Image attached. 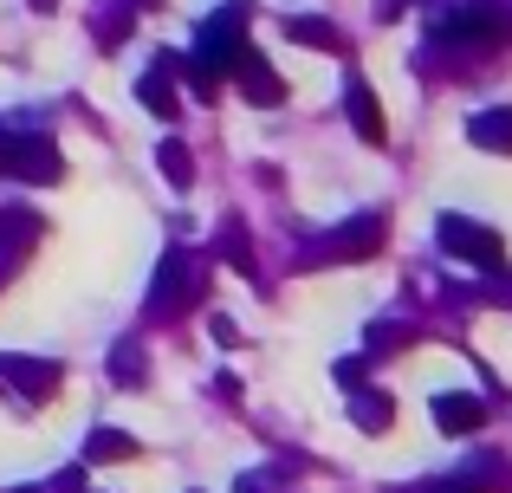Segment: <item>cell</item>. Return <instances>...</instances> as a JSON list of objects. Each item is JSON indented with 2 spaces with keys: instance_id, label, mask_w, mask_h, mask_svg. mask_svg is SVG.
I'll use <instances>...</instances> for the list:
<instances>
[{
  "instance_id": "obj_1",
  "label": "cell",
  "mask_w": 512,
  "mask_h": 493,
  "mask_svg": "<svg viewBox=\"0 0 512 493\" xmlns=\"http://www.w3.org/2000/svg\"><path fill=\"white\" fill-rule=\"evenodd\" d=\"M247 20H253V7H247V0H234V7H221V13H214V20L195 33V65H201L208 78H221L227 65L240 59V46H247Z\"/></svg>"
},
{
  "instance_id": "obj_2",
  "label": "cell",
  "mask_w": 512,
  "mask_h": 493,
  "mask_svg": "<svg viewBox=\"0 0 512 493\" xmlns=\"http://www.w3.org/2000/svg\"><path fill=\"white\" fill-rule=\"evenodd\" d=\"M435 234H441V247H448L454 260L480 266V273H506V241L493 228H480V221H467V215H441Z\"/></svg>"
},
{
  "instance_id": "obj_3",
  "label": "cell",
  "mask_w": 512,
  "mask_h": 493,
  "mask_svg": "<svg viewBox=\"0 0 512 493\" xmlns=\"http://www.w3.org/2000/svg\"><path fill=\"white\" fill-rule=\"evenodd\" d=\"M0 176L59 182V150H52L46 137H7V150H0Z\"/></svg>"
},
{
  "instance_id": "obj_4",
  "label": "cell",
  "mask_w": 512,
  "mask_h": 493,
  "mask_svg": "<svg viewBox=\"0 0 512 493\" xmlns=\"http://www.w3.org/2000/svg\"><path fill=\"white\" fill-rule=\"evenodd\" d=\"M227 78H234V85L247 91V104H260V111H273V104L286 98V78H279V72H273V65H266L253 46H240V59L227 65Z\"/></svg>"
},
{
  "instance_id": "obj_5",
  "label": "cell",
  "mask_w": 512,
  "mask_h": 493,
  "mask_svg": "<svg viewBox=\"0 0 512 493\" xmlns=\"http://www.w3.org/2000/svg\"><path fill=\"white\" fill-rule=\"evenodd\" d=\"M441 39H454V46H500V39H506V20L474 0V7H461L454 20H441Z\"/></svg>"
},
{
  "instance_id": "obj_6",
  "label": "cell",
  "mask_w": 512,
  "mask_h": 493,
  "mask_svg": "<svg viewBox=\"0 0 512 493\" xmlns=\"http://www.w3.org/2000/svg\"><path fill=\"white\" fill-rule=\"evenodd\" d=\"M383 241H389L383 215H363V221H350V228H338L325 241V260H370V253H383Z\"/></svg>"
},
{
  "instance_id": "obj_7",
  "label": "cell",
  "mask_w": 512,
  "mask_h": 493,
  "mask_svg": "<svg viewBox=\"0 0 512 493\" xmlns=\"http://www.w3.org/2000/svg\"><path fill=\"white\" fill-rule=\"evenodd\" d=\"M188 299H195V279H188V253L175 247L169 260H163V273H156V292H150V305H156V318H175Z\"/></svg>"
},
{
  "instance_id": "obj_8",
  "label": "cell",
  "mask_w": 512,
  "mask_h": 493,
  "mask_svg": "<svg viewBox=\"0 0 512 493\" xmlns=\"http://www.w3.org/2000/svg\"><path fill=\"white\" fill-rule=\"evenodd\" d=\"M435 422H441V435H474V429H487V403L480 396H435Z\"/></svg>"
},
{
  "instance_id": "obj_9",
  "label": "cell",
  "mask_w": 512,
  "mask_h": 493,
  "mask_svg": "<svg viewBox=\"0 0 512 493\" xmlns=\"http://www.w3.org/2000/svg\"><path fill=\"white\" fill-rule=\"evenodd\" d=\"M506 487H512V468H500V461H480V468L454 474V481H435V487H422V493H506Z\"/></svg>"
},
{
  "instance_id": "obj_10",
  "label": "cell",
  "mask_w": 512,
  "mask_h": 493,
  "mask_svg": "<svg viewBox=\"0 0 512 493\" xmlns=\"http://www.w3.org/2000/svg\"><path fill=\"white\" fill-rule=\"evenodd\" d=\"M0 377H13L33 403H46L52 390H59V370L52 364H33V357H0Z\"/></svg>"
},
{
  "instance_id": "obj_11",
  "label": "cell",
  "mask_w": 512,
  "mask_h": 493,
  "mask_svg": "<svg viewBox=\"0 0 512 493\" xmlns=\"http://www.w3.org/2000/svg\"><path fill=\"white\" fill-rule=\"evenodd\" d=\"M467 137L493 156H512V111H480L474 124H467Z\"/></svg>"
},
{
  "instance_id": "obj_12",
  "label": "cell",
  "mask_w": 512,
  "mask_h": 493,
  "mask_svg": "<svg viewBox=\"0 0 512 493\" xmlns=\"http://www.w3.org/2000/svg\"><path fill=\"white\" fill-rule=\"evenodd\" d=\"M344 104H350V124L363 130V143H383V111H376V91L363 85V78L344 91Z\"/></svg>"
},
{
  "instance_id": "obj_13",
  "label": "cell",
  "mask_w": 512,
  "mask_h": 493,
  "mask_svg": "<svg viewBox=\"0 0 512 493\" xmlns=\"http://www.w3.org/2000/svg\"><path fill=\"white\" fill-rule=\"evenodd\" d=\"M85 461H137V435H124V429H91L85 435Z\"/></svg>"
},
{
  "instance_id": "obj_14",
  "label": "cell",
  "mask_w": 512,
  "mask_h": 493,
  "mask_svg": "<svg viewBox=\"0 0 512 493\" xmlns=\"http://www.w3.org/2000/svg\"><path fill=\"white\" fill-rule=\"evenodd\" d=\"M156 169H163L175 189H195V156H188V143L163 137V143H156Z\"/></svg>"
},
{
  "instance_id": "obj_15",
  "label": "cell",
  "mask_w": 512,
  "mask_h": 493,
  "mask_svg": "<svg viewBox=\"0 0 512 493\" xmlns=\"http://www.w3.org/2000/svg\"><path fill=\"white\" fill-rule=\"evenodd\" d=\"M286 39H299V46H318V52H344V33L331 20H299V13H292L286 20Z\"/></svg>"
},
{
  "instance_id": "obj_16",
  "label": "cell",
  "mask_w": 512,
  "mask_h": 493,
  "mask_svg": "<svg viewBox=\"0 0 512 493\" xmlns=\"http://www.w3.org/2000/svg\"><path fill=\"white\" fill-rule=\"evenodd\" d=\"M137 98H143V104H150V111H156V117H163V124H169V117H175V91H169V65H156V72H150V78H143V85H137Z\"/></svg>"
},
{
  "instance_id": "obj_17",
  "label": "cell",
  "mask_w": 512,
  "mask_h": 493,
  "mask_svg": "<svg viewBox=\"0 0 512 493\" xmlns=\"http://www.w3.org/2000/svg\"><path fill=\"white\" fill-rule=\"evenodd\" d=\"M350 409H357V422H363L370 435H383V429H389V396H383V390H363Z\"/></svg>"
},
{
  "instance_id": "obj_18",
  "label": "cell",
  "mask_w": 512,
  "mask_h": 493,
  "mask_svg": "<svg viewBox=\"0 0 512 493\" xmlns=\"http://www.w3.org/2000/svg\"><path fill=\"white\" fill-rule=\"evenodd\" d=\"M0 234H7L13 247H26V241L39 234V221H33V215H7V221H0Z\"/></svg>"
},
{
  "instance_id": "obj_19",
  "label": "cell",
  "mask_w": 512,
  "mask_h": 493,
  "mask_svg": "<svg viewBox=\"0 0 512 493\" xmlns=\"http://www.w3.org/2000/svg\"><path fill=\"white\" fill-rule=\"evenodd\" d=\"M221 253H227L234 266H253V260H247V241H240V228H227V234H221Z\"/></svg>"
},
{
  "instance_id": "obj_20",
  "label": "cell",
  "mask_w": 512,
  "mask_h": 493,
  "mask_svg": "<svg viewBox=\"0 0 512 493\" xmlns=\"http://www.w3.org/2000/svg\"><path fill=\"white\" fill-rule=\"evenodd\" d=\"M409 338H415L409 325H376V331H370V344H409Z\"/></svg>"
},
{
  "instance_id": "obj_21",
  "label": "cell",
  "mask_w": 512,
  "mask_h": 493,
  "mask_svg": "<svg viewBox=\"0 0 512 493\" xmlns=\"http://www.w3.org/2000/svg\"><path fill=\"white\" fill-rule=\"evenodd\" d=\"M137 377H143V370H137V351L124 344V351H117V383H137Z\"/></svg>"
},
{
  "instance_id": "obj_22",
  "label": "cell",
  "mask_w": 512,
  "mask_h": 493,
  "mask_svg": "<svg viewBox=\"0 0 512 493\" xmlns=\"http://www.w3.org/2000/svg\"><path fill=\"white\" fill-rule=\"evenodd\" d=\"M363 370H370L363 357H344V364H338V383H363Z\"/></svg>"
},
{
  "instance_id": "obj_23",
  "label": "cell",
  "mask_w": 512,
  "mask_h": 493,
  "mask_svg": "<svg viewBox=\"0 0 512 493\" xmlns=\"http://www.w3.org/2000/svg\"><path fill=\"white\" fill-rule=\"evenodd\" d=\"M33 7H39V13H52V0H33Z\"/></svg>"
},
{
  "instance_id": "obj_24",
  "label": "cell",
  "mask_w": 512,
  "mask_h": 493,
  "mask_svg": "<svg viewBox=\"0 0 512 493\" xmlns=\"http://www.w3.org/2000/svg\"><path fill=\"white\" fill-rule=\"evenodd\" d=\"M13 493H39V487H13Z\"/></svg>"
},
{
  "instance_id": "obj_25",
  "label": "cell",
  "mask_w": 512,
  "mask_h": 493,
  "mask_svg": "<svg viewBox=\"0 0 512 493\" xmlns=\"http://www.w3.org/2000/svg\"><path fill=\"white\" fill-rule=\"evenodd\" d=\"M0 150H7V130H0Z\"/></svg>"
}]
</instances>
